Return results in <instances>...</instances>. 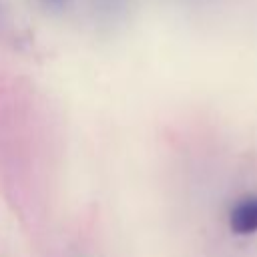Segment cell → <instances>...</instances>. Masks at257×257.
<instances>
[{
  "mask_svg": "<svg viewBox=\"0 0 257 257\" xmlns=\"http://www.w3.org/2000/svg\"><path fill=\"white\" fill-rule=\"evenodd\" d=\"M133 0H90V14L100 26L112 28L126 20Z\"/></svg>",
  "mask_w": 257,
  "mask_h": 257,
  "instance_id": "cell-1",
  "label": "cell"
},
{
  "mask_svg": "<svg viewBox=\"0 0 257 257\" xmlns=\"http://www.w3.org/2000/svg\"><path fill=\"white\" fill-rule=\"evenodd\" d=\"M42 8H46L48 12H62L70 0H38Z\"/></svg>",
  "mask_w": 257,
  "mask_h": 257,
  "instance_id": "cell-3",
  "label": "cell"
},
{
  "mask_svg": "<svg viewBox=\"0 0 257 257\" xmlns=\"http://www.w3.org/2000/svg\"><path fill=\"white\" fill-rule=\"evenodd\" d=\"M229 227L237 235H251L257 233V197L241 199L229 213Z\"/></svg>",
  "mask_w": 257,
  "mask_h": 257,
  "instance_id": "cell-2",
  "label": "cell"
}]
</instances>
